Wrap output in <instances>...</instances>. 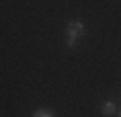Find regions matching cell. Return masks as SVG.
<instances>
[{
	"instance_id": "obj_1",
	"label": "cell",
	"mask_w": 121,
	"mask_h": 117,
	"mask_svg": "<svg viewBox=\"0 0 121 117\" xmlns=\"http://www.w3.org/2000/svg\"><path fill=\"white\" fill-rule=\"evenodd\" d=\"M65 33L66 37H72V39H78L86 33V27H84V23L78 22V20H70L69 23H66V27H65Z\"/></svg>"
},
{
	"instance_id": "obj_2",
	"label": "cell",
	"mask_w": 121,
	"mask_h": 117,
	"mask_svg": "<svg viewBox=\"0 0 121 117\" xmlns=\"http://www.w3.org/2000/svg\"><path fill=\"white\" fill-rule=\"evenodd\" d=\"M100 111H102L104 117H111V115L117 113V104H115V101H111V100H108V101H104V104H102Z\"/></svg>"
},
{
	"instance_id": "obj_3",
	"label": "cell",
	"mask_w": 121,
	"mask_h": 117,
	"mask_svg": "<svg viewBox=\"0 0 121 117\" xmlns=\"http://www.w3.org/2000/svg\"><path fill=\"white\" fill-rule=\"evenodd\" d=\"M33 117H55V115H53V111H49V109H37V111L33 113Z\"/></svg>"
},
{
	"instance_id": "obj_4",
	"label": "cell",
	"mask_w": 121,
	"mask_h": 117,
	"mask_svg": "<svg viewBox=\"0 0 121 117\" xmlns=\"http://www.w3.org/2000/svg\"><path fill=\"white\" fill-rule=\"evenodd\" d=\"M65 45H66V49H74V47L78 45V39H72V37H66V41H65Z\"/></svg>"
},
{
	"instance_id": "obj_5",
	"label": "cell",
	"mask_w": 121,
	"mask_h": 117,
	"mask_svg": "<svg viewBox=\"0 0 121 117\" xmlns=\"http://www.w3.org/2000/svg\"><path fill=\"white\" fill-rule=\"evenodd\" d=\"M117 117H121V107H119V109H117Z\"/></svg>"
}]
</instances>
